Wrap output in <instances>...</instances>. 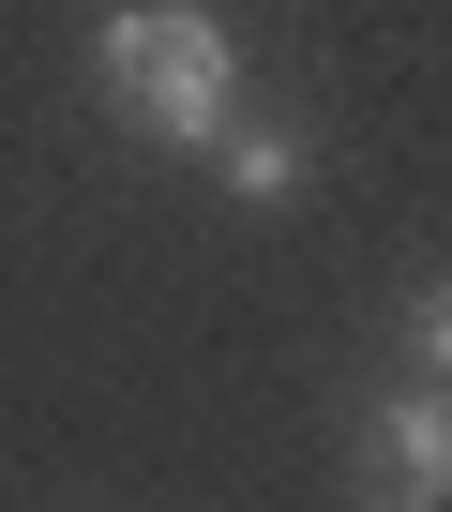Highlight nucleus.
I'll use <instances>...</instances> for the list:
<instances>
[{
    "label": "nucleus",
    "mask_w": 452,
    "mask_h": 512,
    "mask_svg": "<svg viewBox=\"0 0 452 512\" xmlns=\"http://www.w3.org/2000/svg\"><path fill=\"white\" fill-rule=\"evenodd\" d=\"M91 76L136 136L166 151H211V121L242 106V31L211 16V0H121V16L91 31Z\"/></svg>",
    "instance_id": "obj_1"
},
{
    "label": "nucleus",
    "mask_w": 452,
    "mask_h": 512,
    "mask_svg": "<svg viewBox=\"0 0 452 512\" xmlns=\"http://www.w3.org/2000/svg\"><path fill=\"white\" fill-rule=\"evenodd\" d=\"M211 181L242 196V211H287V196L317 181V151H302L287 121H242V106H226V121H211Z\"/></svg>",
    "instance_id": "obj_2"
},
{
    "label": "nucleus",
    "mask_w": 452,
    "mask_h": 512,
    "mask_svg": "<svg viewBox=\"0 0 452 512\" xmlns=\"http://www.w3.org/2000/svg\"><path fill=\"white\" fill-rule=\"evenodd\" d=\"M437 482H452V407H437V377H407L377 407V497H437Z\"/></svg>",
    "instance_id": "obj_3"
},
{
    "label": "nucleus",
    "mask_w": 452,
    "mask_h": 512,
    "mask_svg": "<svg viewBox=\"0 0 452 512\" xmlns=\"http://www.w3.org/2000/svg\"><path fill=\"white\" fill-rule=\"evenodd\" d=\"M392 347H407V377H437V347H452V302H437V287H407V317H392Z\"/></svg>",
    "instance_id": "obj_4"
}]
</instances>
